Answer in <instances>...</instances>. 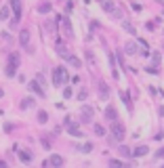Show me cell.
Masks as SVG:
<instances>
[{"mask_svg": "<svg viewBox=\"0 0 164 168\" xmlns=\"http://www.w3.org/2000/svg\"><path fill=\"white\" fill-rule=\"evenodd\" d=\"M109 135H112V139L114 141H124V137H126V128L118 122V120H114V122H112V126H109Z\"/></svg>", "mask_w": 164, "mask_h": 168, "instance_id": "cell-1", "label": "cell"}, {"mask_svg": "<svg viewBox=\"0 0 164 168\" xmlns=\"http://www.w3.org/2000/svg\"><path fill=\"white\" fill-rule=\"evenodd\" d=\"M67 80H69V76H67V69L65 67H55L53 69V84L57 88L63 86V84H67Z\"/></svg>", "mask_w": 164, "mask_h": 168, "instance_id": "cell-2", "label": "cell"}, {"mask_svg": "<svg viewBox=\"0 0 164 168\" xmlns=\"http://www.w3.org/2000/svg\"><path fill=\"white\" fill-rule=\"evenodd\" d=\"M93 116H95V109L90 105H82L80 109V122L82 124H93Z\"/></svg>", "mask_w": 164, "mask_h": 168, "instance_id": "cell-3", "label": "cell"}, {"mask_svg": "<svg viewBox=\"0 0 164 168\" xmlns=\"http://www.w3.org/2000/svg\"><path fill=\"white\" fill-rule=\"evenodd\" d=\"M97 90H99V97H101L103 101H109V84H107V82L101 80V82L97 84Z\"/></svg>", "mask_w": 164, "mask_h": 168, "instance_id": "cell-4", "label": "cell"}, {"mask_svg": "<svg viewBox=\"0 0 164 168\" xmlns=\"http://www.w3.org/2000/svg\"><path fill=\"white\" fill-rule=\"evenodd\" d=\"M65 124H67V132L72 135V137H84L78 124H74V122H69V120H65Z\"/></svg>", "mask_w": 164, "mask_h": 168, "instance_id": "cell-5", "label": "cell"}, {"mask_svg": "<svg viewBox=\"0 0 164 168\" xmlns=\"http://www.w3.org/2000/svg\"><path fill=\"white\" fill-rule=\"evenodd\" d=\"M57 23H61V25H63L65 36H72V34H74V32H72V23H69L67 17H57Z\"/></svg>", "mask_w": 164, "mask_h": 168, "instance_id": "cell-6", "label": "cell"}, {"mask_svg": "<svg viewBox=\"0 0 164 168\" xmlns=\"http://www.w3.org/2000/svg\"><path fill=\"white\" fill-rule=\"evenodd\" d=\"M137 51H139V42L128 40V42H126V46H124V53H126V55H137Z\"/></svg>", "mask_w": 164, "mask_h": 168, "instance_id": "cell-7", "label": "cell"}, {"mask_svg": "<svg viewBox=\"0 0 164 168\" xmlns=\"http://www.w3.org/2000/svg\"><path fill=\"white\" fill-rule=\"evenodd\" d=\"M105 118H107V122H114V120H118V111H116L114 105H107V107H105Z\"/></svg>", "mask_w": 164, "mask_h": 168, "instance_id": "cell-8", "label": "cell"}, {"mask_svg": "<svg viewBox=\"0 0 164 168\" xmlns=\"http://www.w3.org/2000/svg\"><path fill=\"white\" fill-rule=\"evenodd\" d=\"M147 151H149V147H147V145H139V147H135V149H133V158H145V156H147Z\"/></svg>", "mask_w": 164, "mask_h": 168, "instance_id": "cell-9", "label": "cell"}, {"mask_svg": "<svg viewBox=\"0 0 164 168\" xmlns=\"http://www.w3.org/2000/svg\"><path fill=\"white\" fill-rule=\"evenodd\" d=\"M28 86H30V90H32V92H36V95H38V97H44V88H42L36 80H32Z\"/></svg>", "mask_w": 164, "mask_h": 168, "instance_id": "cell-10", "label": "cell"}, {"mask_svg": "<svg viewBox=\"0 0 164 168\" xmlns=\"http://www.w3.org/2000/svg\"><path fill=\"white\" fill-rule=\"evenodd\" d=\"M46 162H49L51 166H55V168H59V166H63V158L59 156V153H53L49 160H46Z\"/></svg>", "mask_w": 164, "mask_h": 168, "instance_id": "cell-11", "label": "cell"}, {"mask_svg": "<svg viewBox=\"0 0 164 168\" xmlns=\"http://www.w3.org/2000/svg\"><path fill=\"white\" fill-rule=\"evenodd\" d=\"M19 42H21V46H28L30 44V32L28 30H21L19 32Z\"/></svg>", "mask_w": 164, "mask_h": 168, "instance_id": "cell-12", "label": "cell"}, {"mask_svg": "<svg viewBox=\"0 0 164 168\" xmlns=\"http://www.w3.org/2000/svg\"><path fill=\"white\" fill-rule=\"evenodd\" d=\"M67 63L72 65V67H76V69H80V67H82V61H80L76 55H67Z\"/></svg>", "mask_w": 164, "mask_h": 168, "instance_id": "cell-13", "label": "cell"}, {"mask_svg": "<svg viewBox=\"0 0 164 168\" xmlns=\"http://www.w3.org/2000/svg\"><path fill=\"white\" fill-rule=\"evenodd\" d=\"M11 9H13L15 17L21 19V0H11Z\"/></svg>", "mask_w": 164, "mask_h": 168, "instance_id": "cell-14", "label": "cell"}, {"mask_svg": "<svg viewBox=\"0 0 164 168\" xmlns=\"http://www.w3.org/2000/svg\"><path fill=\"white\" fill-rule=\"evenodd\" d=\"M57 55H59V57H63V59H67V55H69L67 46H63V44H61V40L57 42Z\"/></svg>", "mask_w": 164, "mask_h": 168, "instance_id": "cell-15", "label": "cell"}, {"mask_svg": "<svg viewBox=\"0 0 164 168\" xmlns=\"http://www.w3.org/2000/svg\"><path fill=\"white\" fill-rule=\"evenodd\" d=\"M118 153H120L122 158H126V160H128V158H133V149H128L126 145H120V147H118Z\"/></svg>", "mask_w": 164, "mask_h": 168, "instance_id": "cell-16", "label": "cell"}, {"mask_svg": "<svg viewBox=\"0 0 164 168\" xmlns=\"http://www.w3.org/2000/svg\"><path fill=\"white\" fill-rule=\"evenodd\" d=\"M34 103H36V101H34L32 97H26V99L21 101V109H30V107H34Z\"/></svg>", "mask_w": 164, "mask_h": 168, "instance_id": "cell-17", "label": "cell"}, {"mask_svg": "<svg viewBox=\"0 0 164 168\" xmlns=\"http://www.w3.org/2000/svg\"><path fill=\"white\" fill-rule=\"evenodd\" d=\"M9 15H11V7H2V9H0V21H7Z\"/></svg>", "mask_w": 164, "mask_h": 168, "instance_id": "cell-18", "label": "cell"}, {"mask_svg": "<svg viewBox=\"0 0 164 168\" xmlns=\"http://www.w3.org/2000/svg\"><path fill=\"white\" fill-rule=\"evenodd\" d=\"M101 4H103V11H105V13H112V11L116 9L112 0H101Z\"/></svg>", "mask_w": 164, "mask_h": 168, "instance_id": "cell-19", "label": "cell"}, {"mask_svg": "<svg viewBox=\"0 0 164 168\" xmlns=\"http://www.w3.org/2000/svg\"><path fill=\"white\" fill-rule=\"evenodd\" d=\"M15 71H17V65H13V63H7V69H4V74H7L9 78H13V76H15Z\"/></svg>", "mask_w": 164, "mask_h": 168, "instance_id": "cell-20", "label": "cell"}, {"mask_svg": "<svg viewBox=\"0 0 164 168\" xmlns=\"http://www.w3.org/2000/svg\"><path fill=\"white\" fill-rule=\"evenodd\" d=\"M19 160L26 162V164H30V162H32V153H30V151H19Z\"/></svg>", "mask_w": 164, "mask_h": 168, "instance_id": "cell-21", "label": "cell"}, {"mask_svg": "<svg viewBox=\"0 0 164 168\" xmlns=\"http://www.w3.org/2000/svg\"><path fill=\"white\" fill-rule=\"evenodd\" d=\"M93 132H95L97 137H105V128L101 124H93Z\"/></svg>", "mask_w": 164, "mask_h": 168, "instance_id": "cell-22", "label": "cell"}, {"mask_svg": "<svg viewBox=\"0 0 164 168\" xmlns=\"http://www.w3.org/2000/svg\"><path fill=\"white\" fill-rule=\"evenodd\" d=\"M86 97H88V88H80L78 95H76V99H78V101H86Z\"/></svg>", "mask_w": 164, "mask_h": 168, "instance_id": "cell-23", "label": "cell"}, {"mask_svg": "<svg viewBox=\"0 0 164 168\" xmlns=\"http://www.w3.org/2000/svg\"><path fill=\"white\" fill-rule=\"evenodd\" d=\"M38 13H51V2H40L38 4Z\"/></svg>", "mask_w": 164, "mask_h": 168, "instance_id": "cell-24", "label": "cell"}, {"mask_svg": "<svg viewBox=\"0 0 164 168\" xmlns=\"http://www.w3.org/2000/svg\"><path fill=\"white\" fill-rule=\"evenodd\" d=\"M120 99H122V103H124V105H128V107H130V95H128L126 90H120Z\"/></svg>", "mask_w": 164, "mask_h": 168, "instance_id": "cell-25", "label": "cell"}, {"mask_svg": "<svg viewBox=\"0 0 164 168\" xmlns=\"http://www.w3.org/2000/svg\"><path fill=\"white\" fill-rule=\"evenodd\" d=\"M38 122H40V124H46V122H49V113L40 109V111H38Z\"/></svg>", "mask_w": 164, "mask_h": 168, "instance_id": "cell-26", "label": "cell"}, {"mask_svg": "<svg viewBox=\"0 0 164 168\" xmlns=\"http://www.w3.org/2000/svg\"><path fill=\"white\" fill-rule=\"evenodd\" d=\"M72 95H74L72 86H65V88H63V99H72Z\"/></svg>", "mask_w": 164, "mask_h": 168, "instance_id": "cell-27", "label": "cell"}, {"mask_svg": "<svg viewBox=\"0 0 164 168\" xmlns=\"http://www.w3.org/2000/svg\"><path fill=\"white\" fill-rule=\"evenodd\" d=\"M78 151H82V153H90V151H93V145H90V143H84L82 147H78Z\"/></svg>", "mask_w": 164, "mask_h": 168, "instance_id": "cell-28", "label": "cell"}, {"mask_svg": "<svg viewBox=\"0 0 164 168\" xmlns=\"http://www.w3.org/2000/svg\"><path fill=\"white\" fill-rule=\"evenodd\" d=\"M145 71H147V74H154V76H156V74H160L158 65H147V67H145Z\"/></svg>", "mask_w": 164, "mask_h": 168, "instance_id": "cell-29", "label": "cell"}, {"mask_svg": "<svg viewBox=\"0 0 164 168\" xmlns=\"http://www.w3.org/2000/svg\"><path fill=\"white\" fill-rule=\"evenodd\" d=\"M9 63H13V65H19V55H17V53H11V57H9Z\"/></svg>", "mask_w": 164, "mask_h": 168, "instance_id": "cell-30", "label": "cell"}, {"mask_svg": "<svg viewBox=\"0 0 164 168\" xmlns=\"http://www.w3.org/2000/svg\"><path fill=\"white\" fill-rule=\"evenodd\" d=\"M86 61H88V65H90V67H95V57H93V53H90V51H86Z\"/></svg>", "mask_w": 164, "mask_h": 168, "instance_id": "cell-31", "label": "cell"}, {"mask_svg": "<svg viewBox=\"0 0 164 168\" xmlns=\"http://www.w3.org/2000/svg\"><path fill=\"white\" fill-rule=\"evenodd\" d=\"M107 61H109V67L114 69V65H116V59H114V55H112V51H107Z\"/></svg>", "mask_w": 164, "mask_h": 168, "instance_id": "cell-32", "label": "cell"}, {"mask_svg": "<svg viewBox=\"0 0 164 168\" xmlns=\"http://www.w3.org/2000/svg\"><path fill=\"white\" fill-rule=\"evenodd\" d=\"M109 166H126V162H122V160H109Z\"/></svg>", "mask_w": 164, "mask_h": 168, "instance_id": "cell-33", "label": "cell"}, {"mask_svg": "<svg viewBox=\"0 0 164 168\" xmlns=\"http://www.w3.org/2000/svg\"><path fill=\"white\" fill-rule=\"evenodd\" d=\"M156 158H158V160H164V147H160V149L156 151Z\"/></svg>", "mask_w": 164, "mask_h": 168, "instance_id": "cell-34", "label": "cell"}, {"mask_svg": "<svg viewBox=\"0 0 164 168\" xmlns=\"http://www.w3.org/2000/svg\"><path fill=\"white\" fill-rule=\"evenodd\" d=\"M122 25H124V30H128L130 34H135V28L130 25V23H126V21H124V23H122Z\"/></svg>", "mask_w": 164, "mask_h": 168, "instance_id": "cell-35", "label": "cell"}, {"mask_svg": "<svg viewBox=\"0 0 164 168\" xmlns=\"http://www.w3.org/2000/svg\"><path fill=\"white\" fill-rule=\"evenodd\" d=\"M152 57H154V65H160V53H154Z\"/></svg>", "mask_w": 164, "mask_h": 168, "instance_id": "cell-36", "label": "cell"}, {"mask_svg": "<svg viewBox=\"0 0 164 168\" xmlns=\"http://www.w3.org/2000/svg\"><path fill=\"white\" fill-rule=\"evenodd\" d=\"M36 82H38V84H42V86H44V76H42V74H36Z\"/></svg>", "mask_w": 164, "mask_h": 168, "instance_id": "cell-37", "label": "cell"}, {"mask_svg": "<svg viewBox=\"0 0 164 168\" xmlns=\"http://www.w3.org/2000/svg\"><path fill=\"white\" fill-rule=\"evenodd\" d=\"M112 13H114V19H122V11H116V9H114Z\"/></svg>", "mask_w": 164, "mask_h": 168, "instance_id": "cell-38", "label": "cell"}, {"mask_svg": "<svg viewBox=\"0 0 164 168\" xmlns=\"http://www.w3.org/2000/svg\"><path fill=\"white\" fill-rule=\"evenodd\" d=\"M154 139H156V141H162V139H164V132H158V135H154Z\"/></svg>", "mask_w": 164, "mask_h": 168, "instance_id": "cell-39", "label": "cell"}, {"mask_svg": "<svg viewBox=\"0 0 164 168\" xmlns=\"http://www.w3.org/2000/svg\"><path fill=\"white\" fill-rule=\"evenodd\" d=\"M158 113H160V116H164V105H162V107H158Z\"/></svg>", "mask_w": 164, "mask_h": 168, "instance_id": "cell-40", "label": "cell"}, {"mask_svg": "<svg viewBox=\"0 0 164 168\" xmlns=\"http://www.w3.org/2000/svg\"><path fill=\"white\" fill-rule=\"evenodd\" d=\"M2 95H4V90H2V88H0V97H2Z\"/></svg>", "mask_w": 164, "mask_h": 168, "instance_id": "cell-41", "label": "cell"}, {"mask_svg": "<svg viewBox=\"0 0 164 168\" xmlns=\"http://www.w3.org/2000/svg\"><path fill=\"white\" fill-rule=\"evenodd\" d=\"M162 46H164V44H162Z\"/></svg>", "mask_w": 164, "mask_h": 168, "instance_id": "cell-42", "label": "cell"}]
</instances>
